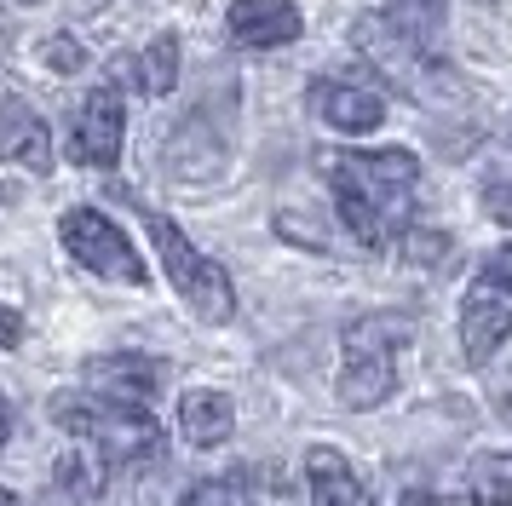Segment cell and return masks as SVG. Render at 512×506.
<instances>
[{"label":"cell","instance_id":"cell-18","mask_svg":"<svg viewBox=\"0 0 512 506\" xmlns=\"http://www.w3.org/2000/svg\"><path fill=\"white\" fill-rule=\"evenodd\" d=\"M179 506H254V501H248V483L242 478H208L196 489H185Z\"/></svg>","mask_w":512,"mask_h":506},{"label":"cell","instance_id":"cell-7","mask_svg":"<svg viewBox=\"0 0 512 506\" xmlns=\"http://www.w3.org/2000/svg\"><path fill=\"white\" fill-rule=\"evenodd\" d=\"M121 138H127L121 87H116V81H98V87L87 92V104L75 110L70 161H75V167H116V161H121Z\"/></svg>","mask_w":512,"mask_h":506},{"label":"cell","instance_id":"cell-5","mask_svg":"<svg viewBox=\"0 0 512 506\" xmlns=\"http://www.w3.org/2000/svg\"><path fill=\"white\" fill-rule=\"evenodd\" d=\"M512 340V248L484 259V271L472 276L461 299V351L466 363H489L501 345Z\"/></svg>","mask_w":512,"mask_h":506},{"label":"cell","instance_id":"cell-14","mask_svg":"<svg viewBox=\"0 0 512 506\" xmlns=\"http://www.w3.org/2000/svg\"><path fill=\"white\" fill-rule=\"evenodd\" d=\"M236 432V409L225 391H185L179 397V437L196 449H219Z\"/></svg>","mask_w":512,"mask_h":506},{"label":"cell","instance_id":"cell-13","mask_svg":"<svg viewBox=\"0 0 512 506\" xmlns=\"http://www.w3.org/2000/svg\"><path fill=\"white\" fill-rule=\"evenodd\" d=\"M305 483H311V506H374L363 478L351 472V460L328 443L305 455Z\"/></svg>","mask_w":512,"mask_h":506},{"label":"cell","instance_id":"cell-22","mask_svg":"<svg viewBox=\"0 0 512 506\" xmlns=\"http://www.w3.org/2000/svg\"><path fill=\"white\" fill-rule=\"evenodd\" d=\"M0 506H18V495H12V489H0Z\"/></svg>","mask_w":512,"mask_h":506},{"label":"cell","instance_id":"cell-9","mask_svg":"<svg viewBox=\"0 0 512 506\" xmlns=\"http://www.w3.org/2000/svg\"><path fill=\"white\" fill-rule=\"evenodd\" d=\"M300 6L294 0H236L225 12V35L248 52H271V46H294L300 41Z\"/></svg>","mask_w":512,"mask_h":506},{"label":"cell","instance_id":"cell-19","mask_svg":"<svg viewBox=\"0 0 512 506\" xmlns=\"http://www.w3.org/2000/svg\"><path fill=\"white\" fill-rule=\"evenodd\" d=\"M41 64H47L52 75H81V69H87V46L75 41V35H47V41H41Z\"/></svg>","mask_w":512,"mask_h":506},{"label":"cell","instance_id":"cell-11","mask_svg":"<svg viewBox=\"0 0 512 506\" xmlns=\"http://www.w3.org/2000/svg\"><path fill=\"white\" fill-rule=\"evenodd\" d=\"M311 110L323 115L334 133H374L386 121V98L374 87H357V81H317Z\"/></svg>","mask_w":512,"mask_h":506},{"label":"cell","instance_id":"cell-17","mask_svg":"<svg viewBox=\"0 0 512 506\" xmlns=\"http://www.w3.org/2000/svg\"><path fill=\"white\" fill-rule=\"evenodd\" d=\"M58 483L70 489V495H98L104 483H110V455L98 449V443H87V449H70V455L58 460Z\"/></svg>","mask_w":512,"mask_h":506},{"label":"cell","instance_id":"cell-16","mask_svg":"<svg viewBox=\"0 0 512 506\" xmlns=\"http://www.w3.org/2000/svg\"><path fill=\"white\" fill-rule=\"evenodd\" d=\"M466 501L472 506H512V455H478L466 466Z\"/></svg>","mask_w":512,"mask_h":506},{"label":"cell","instance_id":"cell-3","mask_svg":"<svg viewBox=\"0 0 512 506\" xmlns=\"http://www.w3.org/2000/svg\"><path fill=\"white\" fill-rule=\"evenodd\" d=\"M144 230H150V242H156V259H162L167 282L179 288V299H185L190 311L202 322H231L236 317V288H231V276H225V265H213L208 253H196V242H190L167 213H150V207H144Z\"/></svg>","mask_w":512,"mask_h":506},{"label":"cell","instance_id":"cell-8","mask_svg":"<svg viewBox=\"0 0 512 506\" xmlns=\"http://www.w3.org/2000/svg\"><path fill=\"white\" fill-rule=\"evenodd\" d=\"M225 161H231V138H225V127L213 121V110H190L162 144V167L173 173V179H185V184L219 179Z\"/></svg>","mask_w":512,"mask_h":506},{"label":"cell","instance_id":"cell-2","mask_svg":"<svg viewBox=\"0 0 512 506\" xmlns=\"http://www.w3.org/2000/svg\"><path fill=\"white\" fill-rule=\"evenodd\" d=\"M415 322L397 317V311H374V317L351 322L346 340H340V403L346 409H380L397 391V351L409 345Z\"/></svg>","mask_w":512,"mask_h":506},{"label":"cell","instance_id":"cell-1","mask_svg":"<svg viewBox=\"0 0 512 506\" xmlns=\"http://www.w3.org/2000/svg\"><path fill=\"white\" fill-rule=\"evenodd\" d=\"M323 167L346 230L369 253H380L392 225L403 219V207L415 202L420 161L409 150H340V156H323Z\"/></svg>","mask_w":512,"mask_h":506},{"label":"cell","instance_id":"cell-23","mask_svg":"<svg viewBox=\"0 0 512 506\" xmlns=\"http://www.w3.org/2000/svg\"><path fill=\"white\" fill-rule=\"evenodd\" d=\"M0 443H6V414H0Z\"/></svg>","mask_w":512,"mask_h":506},{"label":"cell","instance_id":"cell-12","mask_svg":"<svg viewBox=\"0 0 512 506\" xmlns=\"http://www.w3.org/2000/svg\"><path fill=\"white\" fill-rule=\"evenodd\" d=\"M0 161H24L29 173H47L52 167L47 121L29 110L24 98H0Z\"/></svg>","mask_w":512,"mask_h":506},{"label":"cell","instance_id":"cell-20","mask_svg":"<svg viewBox=\"0 0 512 506\" xmlns=\"http://www.w3.org/2000/svg\"><path fill=\"white\" fill-rule=\"evenodd\" d=\"M12 345H24V317L12 305H0V351H12Z\"/></svg>","mask_w":512,"mask_h":506},{"label":"cell","instance_id":"cell-10","mask_svg":"<svg viewBox=\"0 0 512 506\" xmlns=\"http://www.w3.org/2000/svg\"><path fill=\"white\" fill-rule=\"evenodd\" d=\"M87 391H93V397H110V403L144 409V403L162 391V363H156V357H139V351L93 357V363H87Z\"/></svg>","mask_w":512,"mask_h":506},{"label":"cell","instance_id":"cell-21","mask_svg":"<svg viewBox=\"0 0 512 506\" xmlns=\"http://www.w3.org/2000/svg\"><path fill=\"white\" fill-rule=\"evenodd\" d=\"M403 506H455V501H443V495H403Z\"/></svg>","mask_w":512,"mask_h":506},{"label":"cell","instance_id":"cell-15","mask_svg":"<svg viewBox=\"0 0 512 506\" xmlns=\"http://www.w3.org/2000/svg\"><path fill=\"white\" fill-rule=\"evenodd\" d=\"M127 75H133V87H139L144 98H167V92L179 87V35H156V41L127 64Z\"/></svg>","mask_w":512,"mask_h":506},{"label":"cell","instance_id":"cell-6","mask_svg":"<svg viewBox=\"0 0 512 506\" xmlns=\"http://www.w3.org/2000/svg\"><path fill=\"white\" fill-rule=\"evenodd\" d=\"M58 236H64V248H70L75 265H87L93 276L104 282H121V288H144V259L133 248V236L116 225V219H104L98 207H70L64 219H58Z\"/></svg>","mask_w":512,"mask_h":506},{"label":"cell","instance_id":"cell-4","mask_svg":"<svg viewBox=\"0 0 512 506\" xmlns=\"http://www.w3.org/2000/svg\"><path fill=\"white\" fill-rule=\"evenodd\" d=\"M52 420H58L64 432L98 443V449L110 455V466L150 460L156 449H162L156 420H150L144 409H133V403H110V397H75V391H64V397L52 403Z\"/></svg>","mask_w":512,"mask_h":506}]
</instances>
